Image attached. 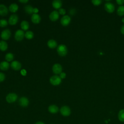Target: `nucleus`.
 Returning a JSON list of instances; mask_svg holds the SVG:
<instances>
[{"mask_svg": "<svg viewBox=\"0 0 124 124\" xmlns=\"http://www.w3.org/2000/svg\"><path fill=\"white\" fill-rule=\"evenodd\" d=\"M57 51L59 55L61 56H65L67 53V48L65 45L61 44L57 47Z\"/></svg>", "mask_w": 124, "mask_h": 124, "instance_id": "obj_1", "label": "nucleus"}, {"mask_svg": "<svg viewBox=\"0 0 124 124\" xmlns=\"http://www.w3.org/2000/svg\"><path fill=\"white\" fill-rule=\"evenodd\" d=\"M49 81L51 84L54 86H56L59 85L61 83L62 79L60 77V76H58L57 75H54L51 77Z\"/></svg>", "mask_w": 124, "mask_h": 124, "instance_id": "obj_2", "label": "nucleus"}, {"mask_svg": "<svg viewBox=\"0 0 124 124\" xmlns=\"http://www.w3.org/2000/svg\"><path fill=\"white\" fill-rule=\"evenodd\" d=\"M17 98V95L15 93H10L6 97V100L9 103L15 102Z\"/></svg>", "mask_w": 124, "mask_h": 124, "instance_id": "obj_3", "label": "nucleus"}, {"mask_svg": "<svg viewBox=\"0 0 124 124\" xmlns=\"http://www.w3.org/2000/svg\"><path fill=\"white\" fill-rule=\"evenodd\" d=\"M25 36V33L23 31L21 30H18L16 31L15 34V38L16 41H20L23 40Z\"/></svg>", "mask_w": 124, "mask_h": 124, "instance_id": "obj_4", "label": "nucleus"}, {"mask_svg": "<svg viewBox=\"0 0 124 124\" xmlns=\"http://www.w3.org/2000/svg\"><path fill=\"white\" fill-rule=\"evenodd\" d=\"M61 114L64 116H68L71 113V110L69 107L66 106H62L60 109Z\"/></svg>", "mask_w": 124, "mask_h": 124, "instance_id": "obj_5", "label": "nucleus"}, {"mask_svg": "<svg viewBox=\"0 0 124 124\" xmlns=\"http://www.w3.org/2000/svg\"><path fill=\"white\" fill-rule=\"evenodd\" d=\"M71 21V18L68 15L63 16L61 19V23L64 26H67Z\"/></svg>", "mask_w": 124, "mask_h": 124, "instance_id": "obj_6", "label": "nucleus"}, {"mask_svg": "<svg viewBox=\"0 0 124 124\" xmlns=\"http://www.w3.org/2000/svg\"><path fill=\"white\" fill-rule=\"evenodd\" d=\"M52 71L55 74H59L62 73V66L60 64L55 63L52 66Z\"/></svg>", "mask_w": 124, "mask_h": 124, "instance_id": "obj_7", "label": "nucleus"}, {"mask_svg": "<svg viewBox=\"0 0 124 124\" xmlns=\"http://www.w3.org/2000/svg\"><path fill=\"white\" fill-rule=\"evenodd\" d=\"M11 36V31L9 29L3 30L0 34L1 38L3 40H8Z\"/></svg>", "mask_w": 124, "mask_h": 124, "instance_id": "obj_8", "label": "nucleus"}, {"mask_svg": "<svg viewBox=\"0 0 124 124\" xmlns=\"http://www.w3.org/2000/svg\"><path fill=\"white\" fill-rule=\"evenodd\" d=\"M18 16L16 14H13L10 16L9 18L8 22L10 25H14L16 24V23L18 21Z\"/></svg>", "mask_w": 124, "mask_h": 124, "instance_id": "obj_9", "label": "nucleus"}, {"mask_svg": "<svg viewBox=\"0 0 124 124\" xmlns=\"http://www.w3.org/2000/svg\"><path fill=\"white\" fill-rule=\"evenodd\" d=\"M29 101L28 99L26 97H21L19 98V103L20 105L23 107H26L29 105Z\"/></svg>", "mask_w": 124, "mask_h": 124, "instance_id": "obj_10", "label": "nucleus"}, {"mask_svg": "<svg viewBox=\"0 0 124 124\" xmlns=\"http://www.w3.org/2000/svg\"><path fill=\"white\" fill-rule=\"evenodd\" d=\"M49 17L51 21H56L59 17V13L57 11H53L50 14Z\"/></svg>", "mask_w": 124, "mask_h": 124, "instance_id": "obj_11", "label": "nucleus"}, {"mask_svg": "<svg viewBox=\"0 0 124 124\" xmlns=\"http://www.w3.org/2000/svg\"><path fill=\"white\" fill-rule=\"evenodd\" d=\"M105 9H106V10L109 13H111L113 12L114 10L115 7H114V5L113 3H111V2H106L105 4Z\"/></svg>", "mask_w": 124, "mask_h": 124, "instance_id": "obj_12", "label": "nucleus"}, {"mask_svg": "<svg viewBox=\"0 0 124 124\" xmlns=\"http://www.w3.org/2000/svg\"><path fill=\"white\" fill-rule=\"evenodd\" d=\"M11 67L15 70H19L21 68V64L17 61H14L11 63Z\"/></svg>", "mask_w": 124, "mask_h": 124, "instance_id": "obj_13", "label": "nucleus"}, {"mask_svg": "<svg viewBox=\"0 0 124 124\" xmlns=\"http://www.w3.org/2000/svg\"><path fill=\"white\" fill-rule=\"evenodd\" d=\"M8 10L7 7L2 4H0V15L5 16L8 14Z\"/></svg>", "mask_w": 124, "mask_h": 124, "instance_id": "obj_14", "label": "nucleus"}, {"mask_svg": "<svg viewBox=\"0 0 124 124\" xmlns=\"http://www.w3.org/2000/svg\"><path fill=\"white\" fill-rule=\"evenodd\" d=\"M32 22L34 24H38L41 21V17L37 14H33L31 17Z\"/></svg>", "mask_w": 124, "mask_h": 124, "instance_id": "obj_15", "label": "nucleus"}, {"mask_svg": "<svg viewBox=\"0 0 124 124\" xmlns=\"http://www.w3.org/2000/svg\"><path fill=\"white\" fill-rule=\"evenodd\" d=\"M52 4L54 8L56 9H60L62 5V2L60 0H54L52 1Z\"/></svg>", "mask_w": 124, "mask_h": 124, "instance_id": "obj_16", "label": "nucleus"}, {"mask_svg": "<svg viewBox=\"0 0 124 124\" xmlns=\"http://www.w3.org/2000/svg\"><path fill=\"white\" fill-rule=\"evenodd\" d=\"M47 46L49 48H54L57 46V43L55 40H54L53 39H50L48 41V42L47 43Z\"/></svg>", "mask_w": 124, "mask_h": 124, "instance_id": "obj_17", "label": "nucleus"}, {"mask_svg": "<svg viewBox=\"0 0 124 124\" xmlns=\"http://www.w3.org/2000/svg\"><path fill=\"white\" fill-rule=\"evenodd\" d=\"M48 109L50 113L54 114V113H57L58 111L59 108L57 106L55 105H52L49 106Z\"/></svg>", "mask_w": 124, "mask_h": 124, "instance_id": "obj_18", "label": "nucleus"}, {"mask_svg": "<svg viewBox=\"0 0 124 124\" xmlns=\"http://www.w3.org/2000/svg\"><path fill=\"white\" fill-rule=\"evenodd\" d=\"M9 67V63L3 61L0 63V69L2 70H7Z\"/></svg>", "mask_w": 124, "mask_h": 124, "instance_id": "obj_19", "label": "nucleus"}, {"mask_svg": "<svg viewBox=\"0 0 124 124\" xmlns=\"http://www.w3.org/2000/svg\"><path fill=\"white\" fill-rule=\"evenodd\" d=\"M18 9V6L16 3H12L9 7V9L10 11H11V12L15 13L17 11Z\"/></svg>", "mask_w": 124, "mask_h": 124, "instance_id": "obj_20", "label": "nucleus"}, {"mask_svg": "<svg viewBox=\"0 0 124 124\" xmlns=\"http://www.w3.org/2000/svg\"><path fill=\"white\" fill-rule=\"evenodd\" d=\"M20 26L23 30L26 31L29 28V23L28 21L26 20H23L21 22L20 24Z\"/></svg>", "mask_w": 124, "mask_h": 124, "instance_id": "obj_21", "label": "nucleus"}, {"mask_svg": "<svg viewBox=\"0 0 124 124\" xmlns=\"http://www.w3.org/2000/svg\"><path fill=\"white\" fill-rule=\"evenodd\" d=\"M24 9L26 12L29 14H31L33 13L34 8L30 5H27L25 6L24 7Z\"/></svg>", "mask_w": 124, "mask_h": 124, "instance_id": "obj_22", "label": "nucleus"}, {"mask_svg": "<svg viewBox=\"0 0 124 124\" xmlns=\"http://www.w3.org/2000/svg\"><path fill=\"white\" fill-rule=\"evenodd\" d=\"M8 47L7 44L4 41H0V49L1 51H5Z\"/></svg>", "mask_w": 124, "mask_h": 124, "instance_id": "obj_23", "label": "nucleus"}, {"mask_svg": "<svg viewBox=\"0 0 124 124\" xmlns=\"http://www.w3.org/2000/svg\"><path fill=\"white\" fill-rule=\"evenodd\" d=\"M118 116L120 121L124 122V109H121L119 111Z\"/></svg>", "mask_w": 124, "mask_h": 124, "instance_id": "obj_24", "label": "nucleus"}, {"mask_svg": "<svg viewBox=\"0 0 124 124\" xmlns=\"http://www.w3.org/2000/svg\"><path fill=\"white\" fill-rule=\"evenodd\" d=\"M33 33L31 31H27L25 33V37L28 39H31L33 37Z\"/></svg>", "mask_w": 124, "mask_h": 124, "instance_id": "obj_25", "label": "nucleus"}, {"mask_svg": "<svg viewBox=\"0 0 124 124\" xmlns=\"http://www.w3.org/2000/svg\"><path fill=\"white\" fill-rule=\"evenodd\" d=\"M5 59L8 62H10L14 59V55L12 53H8L5 55Z\"/></svg>", "mask_w": 124, "mask_h": 124, "instance_id": "obj_26", "label": "nucleus"}, {"mask_svg": "<svg viewBox=\"0 0 124 124\" xmlns=\"http://www.w3.org/2000/svg\"><path fill=\"white\" fill-rule=\"evenodd\" d=\"M117 13L120 16H123L124 15V6L122 5L118 7L117 9Z\"/></svg>", "mask_w": 124, "mask_h": 124, "instance_id": "obj_27", "label": "nucleus"}, {"mask_svg": "<svg viewBox=\"0 0 124 124\" xmlns=\"http://www.w3.org/2000/svg\"><path fill=\"white\" fill-rule=\"evenodd\" d=\"M8 24L7 20L5 19H1L0 20V27H5Z\"/></svg>", "mask_w": 124, "mask_h": 124, "instance_id": "obj_28", "label": "nucleus"}, {"mask_svg": "<svg viewBox=\"0 0 124 124\" xmlns=\"http://www.w3.org/2000/svg\"><path fill=\"white\" fill-rule=\"evenodd\" d=\"M5 78V75L1 72H0V82L3 81Z\"/></svg>", "mask_w": 124, "mask_h": 124, "instance_id": "obj_29", "label": "nucleus"}, {"mask_svg": "<svg viewBox=\"0 0 124 124\" xmlns=\"http://www.w3.org/2000/svg\"><path fill=\"white\" fill-rule=\"evenodd\" d=\"M102 1L101 0H93L92 2L94 4V5H99L100 3H101Z\"/></svg>", "mask_w": 124, "mask_h": 124, "instance_id": "obj_30", "label": "nucleus"}, {"mask_svg": "<svg viewBox=\"0 0 124 124\" xmlns=\"http://www.w3.org/2000/svg\"><path fill=\"white\" fill-rule=\"evenodd\" d=\"M59 13L61 15H64L65 13H66V11H65V10L63 9V8H60L59 9Z\"/></svg>", "mask_w": 124, "mask_h": 124, "instance_id": "obj_31", "label": "nucleus"}, {"mask_svg": "<svg viewBox=\"0 0 124 124\" xmlns=\"http://www.w3.org/2000/svg\"><path fill=\"white\" fill-rule=\"evenodd\" d=\"M66 77V74L64 72H62L60 74V77L62 78H64Z\"/></svg>", "mask_w": 124, "mask_h": 124, "instance_id": "obj_32", "label": "nucleus"}, {"mask_svg": "<svg viewBox=\"0 0 124 124\" xmlns=\"http://www.w3.org/2000/svg\"><path fill=\"white\" fill-rule=\"evenodd\" d=\"M20 73L23 76H25L26 75V73H27V72L26 71V70L25 69H22L20 71Z\"/></svg>", "mask_w": 124, "mask_h": 124, "instance_id": "obj_33", "label": "nucleus"}, {"mask_svg": "<svg viewBox=\"0 0 124 124\" xmlns=\"http://www.w3.org/2000/svg\"><path fill=\"white\" fill-rule=\"evenodd\" d=\"M116 1L119 4H122L124 2V0H117Z\"/></svg>", "mask_w": 124, "mask_h": 124, "instance_id": "obj_34", "label": "nucleus"}, {"mask_svg": "<svg viewBox=\"0 0 124 124\" xmlns=\"http://www.w3.org/2000/svg\"><path fill=\"white\" fill-rule=\"evenodd\" d=\"M38 11H39V10L37 8H34V11H33L34 14H37V13H38Z\"/></svg>", "mask_w": 124, "mask_h": 124, "instance_id": "obj_35", "label": "nucleus"}, {"mask_svg": "<svg viewBox=\"0 0 124 124\" xmlns=\"http://www.w3.org/2000/svg\"><path fill=\"white\" fill-rule=\"evenodd\" d=\"M121 31L123 34H124V24L122 26V27L121 29Z\"/></svg>", "mask_w": 124, "mask_h": 124, "instance_id": "obj_36", "label": "nucleus"}, {"mask_svg": "<svg viewBox=\"0 0 124 124\" xmlns=\"http://www.w3.org/2000/svg\"><path fill=\"white\" fill-rule=\"evenodd\" d=\"M19 1L22 3H26L28 1V0H19Z\"/></svg>", "mask_w": 124, "mask_h": 124, "instance_id": "obj_37", "label": "nucleus"}, {"mask_svg": "<svg viewBox=\"0 0 124 124\" xmlns=\"http://www.w3.org/2000/svg\"><path fill=\"white\" fill-rule=\"evenodd\" d=\"M35 124H45L42 122H38Z\"/></svg>", "mask_w": 124, "mask_h": 124, "instance_id": "obj_38", "label": "nucleus"}, {"mask_svg": "<svg viewBox=\"0 0 124 124\" xmlns=\"http://www.w3.org/2000/svg\"><path fill=\"white\" fill-rule=\"evenodd\" d=\"M122 21H123V22H124V18H123V19H122Z\"/></svg>", "mask_w": 124, "mask_h": 124, "instance_id": "obj_39", "label": "nucleus"}]
</instances>
